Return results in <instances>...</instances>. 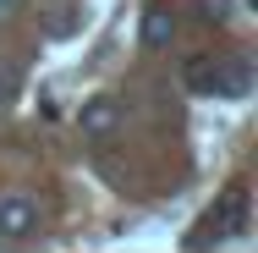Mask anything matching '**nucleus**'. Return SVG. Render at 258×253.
Returning <instances> with one entry per match:
<instances>
[{"label":"nucleus","mask_w":258,"mask_h":253,"mask_svg":"<svg viewBox=\"0 0 258 253\" xmlns=\"http://www.w3.org/2000/svg\"><path fill=\"white\" fill-rule=\"evenodd\" d=\"M220 242H225V231H220L214 209H204V215H198V226L187 231V242H181V248H187V253H209V248H220Z\"/></svg>","instance_id":"423d86ee"},{"label":"nucleus","mask_w":258,"mask_h":253,"mask_svg":"<svg viewBox=\"0 0 258 253\" xmlns=\"http://www.w3.org/2000/svg\"><path fill=\"white\" fill-rule=\"evenodd\" d=\"M77 127H83V138H110V132L121 127V105L110 99V94L83 99V110H77Z\"/></svg>","instance_id":"f03ea898"},{"label":"nucleus","mask_w":258,"mask_h":253,"mask_svg":"<svg viewBox=\"0 0 258 253\" xmlns=\"http://www.w3.org/2000/svg\"><path fill=\"white\" fill-rule=\"evenodd\" d=\"M0 11H17V0H0Z\"/></svg>","instance_id":"1a4fd4ad"},{"label":"nucleus","mask_w":258,"mask_h":253,"mask_svg":"<svg viewBox=\"0 0 258 253\" xmlns=\"http://www.w3.org/2000/svg\"><path fill=\"white\" fill-rule=\"evenodd\" d=\"M214 220H220L225 237H242V231H247V187H242V182H231V187L214 198Z\"/></svg>","instance_id":"20e7f679"},{"label":"nucleus","mask_w":258,"mask_h":253,"mask_svg":"<svg viewBox=\"0 0 258 253\" xmlns=\"http://www.w3.org/2000/svg\"><path fill=\"white\" fill-rule=\"evenodd\" d=\"M247 94H253V61L247 55H214L209 99H247Z\"/></svg>","instance_id":"f257e3e1"},{"label":"nucleus","mask_w":258,"mask_h":253,"mask_svg":"<svg viewBox=\"0 0 258 253\" xmlns=\"http://www.w3.org/2000/svg\"><path fill=\"white\" fill-rule=\"evenodd\" d=\"M209 72H214V55H192V61L181 66V83L198 88V94H209Z\"/></svg>","instance_id":"0eeeda50"},{"label":"nucleus","mask_w":258,"mask_h":253,"mask_svg":"<svg viewBox=\"0 0 258 253\" xmlns=\"http://www.w3.org/2000/svg\"><path fill=\"white\" fill-rule=\"evenodd\" d=\"M33 231H39V204L22 193H6L0 198V237H33Z\"/></svg>","instance_id":"7ed1b4c3"},{"label":"nucleus","mask_w":258,"mask_h":253,"mask_svg":"<svg viewBox=\"0 0 258 253\" xmlns=\"http://www.w3.org/2000/svg\"><path fill=\"white\" fill-rule=\"evenodd\" d=\"M231 17V0H204V22H225Z\"/></svg>","instance_id":"6e6552de"},{"label":"nucleus","mask_w":258,"mask_h":253,"mask_svg":"<svg viewBox=\"0 0 258 253\" xmlns=\"http://www.w3.org/2000/svg\"><path fill=\"white\" fill-rule=\"evenodd\" d=\"M176 39V11L170 6H149L143 11V50H170Z\"/></svg>","instance_id":"39448f33"}]
</instances>
